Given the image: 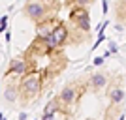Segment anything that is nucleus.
<instances>
[{
	"label": "nucleus",
	"instance_id": "1",
	"mask_svg": "<svg viewBox=\"0 0 126 120\" xmlns=\"http://www.w3.org/2000/svg\"><path fill=\"white\" fill-rule=\"evenodd\" d=\"M17 84H19V99L17 101H21V105H28L45 90L42 73L38 69H32V71L25 73Z\"/></svg>",
	"mask_w": 126,
	"mask_h": 120
},
{
	"label": "nucleus",
	"instance_id": "2",
	"mask_svg": "<svg viewBox=\"0 0 126 120\" xmlns=\"http://www.w3.org/2000/svg\"><path fill=\"white\" fill-rule=\"evenodd\" d=\"M23 15H25L30 23L38 25V23L45 21V19H49V17L57 15V10L51 8V6H49L47 2H43V0H25Z\"/></svg>",
	"mask_w": 126,
	"mask_h": 120
},
{
	"label": "nucleus",
	"instance_id": "3",
	"mask_svg": "<svg viewBox=\"0 0 126 120\" xmlns=\"http://www.w3.org/2000/svg\"><path fill=\"white\" fill-rule=\"evenodd\" d=\"M68 34H70L68 25L57 17V21L53 25V28L49 30V34L43 36V41H45V45H47L49 49H60V47H64V45H68Z\"/></svg>",
	"mask_w": 126,
	"mask_h": 120
},
{
	"label": "nucleus",
	"instance_id": "4",
	"mask_svg": "<svg viewBox=\"0 0 126 120\" xmlns=\"http://www.w3.org/2000/svg\"><path fill=\"white\" fill-rule=\"evenodd\" d=\"M83 92H85L83 81H72V83L66 84L62 88V92L58 94V98H60V101H62V105H64V109H68L70 113H72V109L77 105V101H79V98H81Z\"/></svg>",
	"mask_w": 126,
	"mask_h": 120
},
{
	"label": "nucleus",
	"instance_id": "5",
	"mask_svg": "<svg viewBox=\"0 0 126 120\" xmlns=\"http://www.w3.org/2000/svg\"><path fill=\"white\" fill-rule=\"evenodd\" d=\"M32 71V64L30 60H28V56L26 54H19V56H13L10 60V66H8V69H6L4 77H23L25 73Z\"/></svg>",
	"mask_w": 126,
	"mask_h": 120
},
{
	"label": "nucleus",
	"instance_id": "6",
	"mask_svg": "<svg viewBox=\"0 0 126 120\" xmlns=\"http://www.w3.org/2000/svg\"><path fill=\"white\" fill-rule=\"evenodd\" d=\"M70 23L75 25L79 30L90 34V15L85 6H72L70 10Z\"/></svg>",
	"mask_w": 126,
	"mask_h": 120
},
{
	"label": "nucleus",
	"instance_id": "7",
	"mask_svg": "<svg viewBox=\"0 0 126 120\" xmlns=\"http://www.w3.org/2000/svg\"><path fill=\"white\" fill-rule=\"evenodd\" d=\"M70 115H72V113H70L68 109H64V105H62V101H60V98H58V96H55V98H53L51 101L45 105L42 118H43V120H51V118H55V116H70Z\"/></svg>",
	"mask_w": 126,
	"mask_h": 120
},
{
	"label": "nucleus",
	"instance_id": "8",
	"mask_svg": "<svg viewBox=\"0 0 126 120\" xmlns=\"http://www.w3.org/2000/svg\"><path fill=\"white\" fill-rule=\"evenodd\" d=\"M89 86H90V90H92L94 94H100L102 90L107 86V73H104V71L92 73L90 79H89Z\"/></svg>",
	"mask_w": 126,
	"mask_h": 120
},
{
	"label": "nucleus",
	"instance_id": "9",
	"mask_svg": "<svg viewBox=\"0 0 126 120\" xmlns=\"http://www.w3.org/2000/svg\"><path fill=\"white\" fill-rule=\"evenodd\" d=\"M2 96L8 103H15L17 99H19V84L15 81H11L8 79V83H6V88L2 90Z\"/></svg>",
	"mask_w": 126,
	"mask_h": 120
},
{
	"label": "nucleus",
	"instance_id": "10",
	"mask_svg": "<svg viewBox=\"0 0 126 120\" xmlns=\"http://www.w3.org/2000/svg\"><path fill=\"white\" fill-rule=\"evenodd\" d=\"M107 94H109V103L111 105H119L124 99V90L121 88V79H119V83H113L109 86V90H107Z\"/></svg>",
	"mask_w": 126,
	"mask_h": 120
},
{
	"label": "nucleus",
	"instance_id": "11",
	"mask_svg": "<svg viewBox=\"0 0 126 120\" xmlns=\"http://www.w3.org/2000/svg\"><path fill=\"white\" fill-rule=\"evenodd\" d=\"M70 6H85V8H89V6L94 4V0H68Z\"/></svg>",
	"mask_w": 126,
	"mask_h": 120
},
{
	"label": "nucleus",
	"instance_id": "12",
	"mask_svg": "<svg viewBox=\"0 0 126 120\" xmlns=\"http://www.w3.org/2000/svg\"><path fill=\"white\" fill-rule=\"evenodd\" d=\"M43 2H47L49 6H51V8H55V10H60V8H62V4H60V0H43Z\"/></svg>",
	"mask_w": 126,
	"mask_h": 120
},
{
	"label": "nucleus",
	"instance_id": "13",
	"mask_svg": "<svg viewBox=\"0 0 126 120\" xmlns=\"http://www.w3.org/2000/svg\"><path fill=\"white\" fill-rule=\"evenodd\" d=\"M6 25H8V17H2V19H0V32H4L6 30Z\"/></svg>",
	"mask_w": 126,
	"mask_h": 120
},
{
	"label": "nucleus",
	"instance_id": "14",
	"mask_svg": "<svg viewBox=\"0 0 126 120\" xmlns=\"http://www.w3.org/2000/svg\"><path fill=\"white\" fill-rule=\"evenodd\" d=\"M104 60H105V56H98V58H94V66H102V64H104Z\"/></svg>",
	"mask_w": 126,
	"mask_h": 120
},
{
	"label": "nucleus",
	"instance_id": "15",
	"mask_svg": "<svg viewBox=\"0 0 126 120\" xmlns=\"http://www.w3.org/2000/svg\"><path fill=\"white\" fill-rule=\"evenodd\" d=\"M107 8H109L107 0H102V11H104V13H107Z\"/></svg>",
	"mask_w": 126,
	"mask_h": 120
},
{
	"label": "nucleus",
	"instance_id": "16",
	"mask_svg": "<svg viewBox=\"0 0 126 120\" xmlns=\"http://www.w3.org/2000/svg\"><path fill=\"white\" fill-rule=\"evenodd\" d=\"M115 30H117V32H122V30H124V26H122V23H117Z\"/></svg>",
	"mask_w": 126,
	"mask_h": 120
},
{
	"label": "nucleus",
	"instance_id": "17",
	"mask_svg": "<svg viewBox=\"0 0 126 120\" xmlns=\"http://www.w3.org/2000/svg\"><path fill=\"white\" fill-rule=\"evenodd\" d=\"M109 53H117V45L115 43H109Z\"/></svg>",
	"mask_w": 126,
	"mask_h": 120
},
{
	"label": "nucleus",
	"instance_id": "18",
	"mask_svg": "<svg viewBox=\"0 0 126 120\" xmlns=\"http://www.w3.org/2000/svg\"><path fill=\"white\" fill-rule=\"evenodd\" d=\"M122 6H126V0H122Z\"/></svg>",
	"mask_w": 126,
	"mask_h": 120
},
{
	"label": "nucleus",
	"instance_id": "19",
	"mask_svg": "<svg viewBox=\"0 0 126 120\" xmlns=\"http://www.w3.org/2000/svg\"><path fill=\"white\" fill-rule=\"evenodd\" d=\"M0 94H2V86H0Z\"/></svg>",
	"mask_w": 126,
	"mask_h": 120
}]
</instances>
